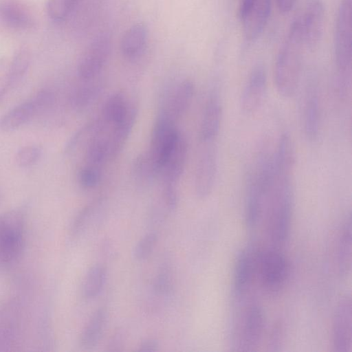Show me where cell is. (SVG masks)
<instances>
[{
	"label": "cell",
	"mask_w": 352,
	"mask_h": 352,
	"mask_svg": "<svg viewBox=\"0 0 352 352\" xmlns=\"http://www.w3.org/2000/svg\"><path fill=\"white\" fill-rule=\"evenodd\" d=\"M272 188L259 226L263 229L270 248L281 249L289 236L292 211V175L294 168L276 165L273 162Z\"/></svg>",
	"instance_id": "6da1fadb"
},
{
	"label": "cell",
	"mask_w": 352,
	"mask_h": 352,
	"mask_svg": "<svg viewBox=\"0 0 352 352\" xmlns=\"http://www.w3.org/2000/svg\"><path fill=\"white\" fill-rule=\"evenodd\" d=\"M265 327L263 309L252 294L233 299V312L230 329L232 350H256L263 337Z\"/></svg>",
	"instance_id": "7a4b0ae2"
},
{
	"label": "cell",
	"mask_w": 352,
	"mask_h": 352,
	"mask_svg": "<svg viewBox=\"0 0 352 352\" xmlns=\"http://www.w3.org/2000/svg\"><path fill=\"white\" fill-rule=\"evenodd\" d=\"M305 48L301 20L298 18L290 26L274 68L276 89L285 98L293 96L297 89Z\"/></svg>",
	"instance_id": "3957f363"
},
{
	"label": "cell",
	"mask_w": 352,
	"mask_h": 352,
	"mask_svg": "<svg viewBox=\"0 0 352 352\" xmlns=\"http://www.w3.org/2000/svg\"><path fill=\"white\" fill-rule=\"evenodd\" d=\"M273 180V154L265 149L261 150L250 169L246 186L245 221L251 232H254L259 226Z\"/></svg>",
	"instance_id": "277c9868"
},
{
	"label": "cell",
	"mask_w": 352,
	"mask_h": 352,
	"mask_svg": "<svg viewBox=\"0 0 352 352\" xmlns=\"http://www.w3.org/2000/svg\"><path fill=\"white\" fill-rule=\"evenodd\" d=\"M351 0H342L336 17L334 45L336 90L342 100L347 97L351 87Z\"/></svg>",
	"instance_id": "5b68a950"
},
{
	"label": "cell",
	"mask_w": 352,
	"mask_h": 352,
	"mask_svg": "<svg viewBox=\"0 0 352 352\" xmlns=\"http://www.w3.org/2000/svg\"><path fill=\"white\" fill-rule=\"evenodd\" d=\"M290 272L289 263L281 249L256 247V283L267 296H274L285 286Z\"/></svg>",
	"instance_id": "8992f818"
},
{
	"label": "cell",
	"mask_w": 352,
	"mask_h": 352,
	"mask_svg": "<svg viewBox=\"0 0 352 352\" xmlns=\"http://www.w3.org/2000/svg\"><path fill=\"white\" fill-rule=\"evenodd\" d=\"M25 214L15 208L0 215V264L10 266L21 256L25 243Z\"/></svg>",
	"instance_id": "52a82bcc"
},
{
	"label": "cell",
	"mask_w": 352,
	"mask_h": 352,
	"mask_svg": "<svg viewBox=\"0 0 352 352\" xmlns=\"http://www.w3.org/2000/svg\"><path fill=\"white\" fill-rule=\"evenodd\" d=\"M217 156L215 142H201V148L195 169V192L201 199L212 192L215 182Z\"/></svg>",
	"instance_id": "ba28073f"
},
{
	"label": "cell",
	"mask_w": 352,
	"mask_h": 352,
	"mask_svg": "<svg viewBox=\"0 0 352 352\" xmlns=\"http://www.w3.org/2000/svg\"><path fill=\"white\" fill-rule=\"evenodd\" d=\"M271 12V0H241L240 17L245 38L257 39L263 32Z\"/></svg>",
	"instance_id": "9c48e42d"
},
{
	"label": "cell",
	"mask_w": 352,
	"mask_h": 352,
	"mask_svg": "<svg viewBox=\"0 0 352 352\" xmlns=\"http://www.w3.org/2000/svg\"><path fill=\"white\" fill-rule=\"evenodd\" d=\"M194 94L195 85L190 80L181 81L166 95L157 115L176 124L188 109Z\"/></svg>",
	"instance_id": "30bf717a"
},
{
	"label": "cell",
	"mask_w": 352,
	"mask_h": 352,
	"mask_svg": "<svg viewBox=\"0 0 352 352\" xmlns=\"http://www.w3.org/2000/svg\"><path fill=\"white\" fill-rule=\"evenodd\" d=\"M331 340L334 351L351 352V299L349 295L340 298L335 309Z\"/></svg>",
	"instance_id": "8fae6325"
},
{
	"label": "cell",
	"mask_w": 352,
	"mask_h": 352,
	"mask_svg": "<svg viewBox=\"0 0 352 352\" xmlns=\"http://www.w3.org/2000/svg\"><path fill=\"white\" fill-rule=\"evenodd\" d=\"M110 52V41L101 36L84 51L78 64V73L82 80L94 79L100 72L107 62Z\"/></svg>",
	"instance_id": "7c38bea8"
},
{
	"label": "cell",
	"mask_w": 352,
	"mask_h": 352,
	"mask_svg": "<svg viewBox=\"0 0 352 352\" xmlns=\"http://www.w3.org/2000/svg\"><path fill=\"white\" fill-rule=\"evenodd\" d=\"M267 89V74L265 67L258 64L252 69L241 96L243 113L252 115L261 107Z\"/></svg>",
	"instance_id": "4fadbf2b"
},
{
	"label": "cell",
	"mask_w": 352,
	"mask_h": 352,
	"mask_svg": "<svg viewBox=\"0 0 352 352\" xmlns=\"http://www.w3.org/2000/svg\"><path fill=\"white\" fill-rule=\"evenodd\" d=\"M306 48L313 50L320 42L324 27V9L321 0H311L300 19Z\"/></svg>",
	"instance_id": "5bb4252c"
},
{
	"label": "cell",
	"mask_w": 352,
	"mask_h": 352,
	"mask_svg": "<svg viewBox=\"0 0 352 352\" xmlns=\"http://www.w3.org/2000/svg\"><path fill=\"white\" fill-rule=\"evenodd\" d=\"M303 130L306 138L317 139L320 124V100L318 85L311 81L305 89L303 104Z\"/></svg>",
	"instance_id": "9a60e30c"
},
{
	"label": "cell",
	"mask_w": 352,
	"mask_h": 352,
	"mask_svg": "<svg viewBox=\"0 0 352 352\" xmlns=\"http://www.w3.org/2000/svg\"><path fill=\"white\" fill-rule=\"evenodd\" d=\"M222 118V107L219 94H210L206 102L199 129L200 142H216Z\"/></svg>",
	"instance_id": "2e32d148"
},
{
	"label": "cell",
	"mask_w": 352,
	"mask_h": 352,
	"mask_svg": "<svg viewBox=\"0 0 352 352\" xmlns=\"http://www.w3.org/2000/svg\"><path fill=\"white\" fill-rule=\"evenodd\" d=\"M187 155L188 143L186 138L180 134L176 144L161 168L160 175L163 185L177 186L185 167Z\"/></svg>",
	"instance_id": "e0dca14e"
},
{
	"label": "cell",
	"mask_w": 352,
	"mask_h": 352,
	"mask_svg": "<svg viewBox=\"0 0 352 352\" xmlns=\"http://www.w3.org/2000/svg\"><path fill=\"white\" fill-rule=\"evenodd\" d=\"M0 22L3 25L17 30H25L34 26L32 14L15 0L0 1Z\"/></svg>",
	"instance_id": "ac0fdd59"
},
{
	"label": "cell",
	"mask_w": 352,
	"mask_h": 352,
	"mask_svg": "<svg viewBox=\"0 0 352 352\" xmlns=\"http://www.w3.org/2000/svg\"><path fill=\"white\" fill-rule=\"evenodd\" d=\"M137 107L130 103L124 118L112 126L108 134L109 160H113L122 150L134 126L137 116Z\"/></svg>",
	"instance_id": "d6986e66"
},
{
	"label": "cell",
	"mask_w": 352,
	"mask_h": 352,
	"mask_svg": "<svg viewBox=\"0 0 352 352\" xmlns=\"http://www.w3.org/2000/svg\"><path fill=\"white\" fill-rule=\"evenodd\" d=\"M43 110L35 97L24 101L10 109L0 118V128L11 131L20 128Z\"/></svg>",
	"instance_id": "ffe728a7"
},
{
	"label": "cell",
	"mask_w": 352,
	"mask_h": 352,
	"mask_svg": "<svg viewBox=\"0 0 352 352\" xmlns=\"http://www.w3.org/2000/svg\"><path fill=\"white\" fill-rule=\"evenodd\" d=\"M335 259L340 274L347 275L351 266V216L343 219L337 234Z\"/></svg>",
	"instance_id": "44dd1931"
},
{
	"label": "cell",
	"mask_w": 352,
	"mask_h": 352,
	"mask_svg": "<svg viewBox=\"0 0 352 352\" xmlns=\"http://www.w3.org/2000/svg\"><path fill=\"white\" fill-rule=\"evenodd\" d=\"M105 208V199L102 197L98 198L85 206L74 220L71 228L72 236L76 237L84 234L91 224L100 220Z\"/></svg>",
	"instance_id": "7402d4cb"
},
{
	"label": "cell",
	"mask_w": 352,
	"mask_h": 352,
	"mask_svg": "<svg viewBox=\"0 0 352 352\" xmlns=\"http://www.w3.org/2000/svg\"><path fill=\"white\" fill-rule=\"evenodd\" d=\"M147 36V28L144 23L133 24L122 36L120 43L122 54L129 58L138 56L144 48Z\"/></svg>",
	"instance_id": "603a6c76"
},
{
	"label": "cell",
	"mask_w": 352,
	"mask_h": 352,
	"mask_svg": "<svg viewBox=\"0 0 352 352\" xmlns=\"http://www.w3.org/2000/svg\"><path fill=\"white\" fill-rule=\"evenodd\" d=\"M107 318V311L103 307L94 313L80 336L79 342L82 348L91 349L98 344L104 333Z\"/></svg>",
	"instance_id": "cb8c5ba5"
},
{
	"label": "cell",
	"mask_w": 352,
	"mask_h": 352,
	"mask_svg": "<svg viewBox=\"0 0 352 352\" xmlns=\"http://www.w3.org/2000/svg\"><path fill=\"white\" fill-rule=\"evenodd\" d=\"M130 103L120 92L111 96L104 103L98 119L111 128L126 116Z\"/></svg>",
	"instance_id": "d4e9b609"
},
{
	"label": "cell",
	"mask_w": 352,
	"mask_h": 352,
	"mask_svg": "<svg viewBox=\"0 0 352 352\" xmlns=\"http://www.w3.org/2000/svg\"><path fill=\"white\" fill-rule=\"evenodd\" d=\"M133 177L140 185L148 184L160 175V170L148 152L140 154L134 160L132 166Z\"/></svg>",
	"instance_id": "484cf974"
},
{
	"label": "cell",
	"mask_w": 352,
	"mask_h": 352,
	"mask_svg": "<svg viewBox=\"0 0 352 352\" xmlns=\"http://www.w3.org/2000/svg\"><path fill=\"white\" fill-rule=\"evenodd\" d=\"M107 277L104 267L94 265L91 267L85 276L82 285V294L86 298H94L101 292Z\"/></svg>",
	"instance_id": "4316f807"
},
{
	"label": "cell",
	"mask_w": 352,
	"mask_h": 352,
	"mask_svg": "<svg viewBox=\"0 0 352 352\" xmlns=\"http://www.w3.org/2000/svg\"><path fill=\"white\" fill-rule=\"evenodd\" d=\"M100 91V86L94 84L75 88L70 96V104L76 110H83L95 100Z\"/></svg>",
	"instance_id": "83f0119b"
},
{
	"label": "cell",
	"mask_w": 352,
	"mask_h": 352,
	"mask_svg": "<svg viewBox=\"0 0 352 352\" xmlns=\"http://www.w3.org/2000/svg\"><path fill=\"white\" fill-rule=\"evenodd\" d=\"M30 63V55L25 48L17 50L10 60L11 87L16 85L25 74Z\"/></svg>",
	"instance_id": "f1b7e54d"
},
{
	"label": "cell",
	"mask_w": 352,
	"mask_h": 352,
	"mask_svg": "<svg viewBox=\"0 0 352 352\" xmlns=\"http://www.w3.org/2000/svg\"><path fill=\"white\" fill-rule=\"evenodd\" d=\"M10 311L6 310L0 314V346H7L11 344L17 333V317L12 314L10 316Z\"/></svg>",
	"instance_id": "f546056e"
},
{
	"label": "cell",
	"mask_w": 352,
	"mask_h": 352,
	"mask_svg": "<svg viewBox=\"0 0 352 352\" xmlns=\"http://www.w3.org/2000/svg\"><path fill=\"white\" fill-rule=\"evenodd\" d=\"M76 1L77 0H47V14L54 21H63L69 15Z\"/></svg>",
	"instance_id": "4dcf8cb0"
},
{
	"label": "cell",
	"mask_w": 352,
	"mask_h": 352,
	"mask_svg": "<svg viewBox=\"0 0 352 352\" xmlns=\"http://www.w3.org/2000/svg\"><path fill=\"white\" fill-rule=\"evenodd\" d=\"M157 241V236L155 232H149L144 235L136 244L133 250L135 259L144 261L152 253Z\"/></svg>",
	"instance_id": "1f68e13d"
},
{
	"label": "cell",
	"mask_w": 352,
	"mask_h": 352,
	"mask_svg": "<svg viewBox=\"0 0 352 352\" xmlns=\"http://www.w3.org/2000/svg\"><path fill=\"white\" fill-rule=\"evenodd\" d=\"M42 150L37 146H25L16 153V162L21 167H28L35 164L40 159Z\"/></svg>",
	"instance_id": "d6a6232c"
},
{
	"label": "cell",
	"mask_w": 352,
	"mask_h": 352,
	"mask_svg": "<svg viewBox=\"0 0 352 352\" xmlns=\"http://www.w3.org/2000/svg\"><path fill=\"white\" fill-rule=\"evenodd\" d=\"M77 179L83 188H93L98 184L101 179V170L83 165L78 172Z\"/></svg>",
	"instance_id": "836d02e7"
},
{
	"label": "cell",
	"mask_w": 352,
	"mask_h": 352,
	"mask_svg": "<svg viewBox=\"0 0 352 352\" xmlns=\"http://www.w3.org/2000/svg\"><path fill=\"white\" fill-rule=\"evenodd\" d=\"M11 88L10 60L3 57L0 58V100Z\"/></svg>",
	"instance_id": "e575fe53"
},
{
	"label": "cell",
	"mask_w": 352,
	"mask_h": 352,
	"mask_svg": "<svg viewBox=\"0 0 352 352\" xmlns=\"http://www.w3.org/2000/svg\"><path fill=\"white\" fill-rule=\"evenodd\" d=\"M155 291L160 294H166L172 289L170 274L163 270L155 278L154 281Z\"/></svg>",
	"instance_id": "d590c367"
},
{
	"label": "cell",
	"mask_w": 352,
	"mask_h": 352,
	"mask_svg": "<svg viewBox=\"0 0 352 352\" xmlns=\"http://www.w3.org/2000/svg\"><path fill=\"white\" fill-rule=\"evenodd\" d=\"M124 335L118 331L111 338L108 344V351H119L122 350L124 346Z\"/></svg>",
	"instance_id": "8d00e7d4"
},
{
	"label": "cell",
	"mask_w": 352,
	"mask_h": 352,
	"mask_svg": "<svg viewBox=\"0 0 352 352\" xmlns=\"http://www.w3.org/2000/svg\"><path fill=\"white\" fill-rule=\"evenodd\" d=\"M159 343L153 338L146 339L141 342L138 351L143 352H153L158 350Z\"/></svg>",
	"instance_id": "74e56055"
},
{
	"label": "cell",
	"mask_w": 352,
	"mask_h": 352,
	"mask_svg": "<svg viewBox=\"0 0 352 352\" xmlns=\"http://www.w3.org/2000/svg\"><path fill=\"white\" fill-rule=\"evenodd\" d=\"M270 344V346L272 347L278 346L280 344V340L282 338V331L279 325L274 327L273 331L271 333Z\"/></svg>",
	"instance_id": "f35d334b"
},
{
	"label": "cell",
	"mask_w": 352,
	"mask_h": 352,
	"mask_svg": "<svg viewBox=\"0 0 352 352\" xmlns=\"http://www.w3.org/2000/svg\"><path fill=\"white\" fill-rule=\"evenodd\" d=\"M296 0H276L277 6L281 13L289 12L294 8Z\"/></svg>",
	"instance_id": "ab89813d"
}]
</instances>
